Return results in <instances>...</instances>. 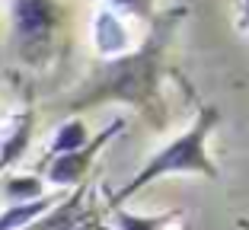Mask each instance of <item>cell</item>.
<instances>
[{
    "label": "cell",
    "instance_id": "1",
    "mask_svg": "<svg viewBox=\"0 0 249 230\" xmlns=\"http://www.w3.org/2000/svg\"><path fill=\"white\" fill-rule=\"evenodd\" d=\"M185 19V7H173L166 13L154 16L150 22V35L138 52L115 58L99 71L93 87L87 89V96L77 106L87 103H103V99H124L134 106L157 103V87H160V71H163V54L166 45L176 32V26Z\"/></svg>",
    "mask_w": 249,
    "mask_h": 230
},
{
    "label": "cell",
    "instance_id": "2",
    "mask_svg": "<svg viewBox=\"0 0 249 230\" xmlns=\"http://www.w3.org/2000/svg\"><path fill=\"white\" fill-rule=\"evenodd\" d=\"M217 122H220V112L214 109V106H201L195 125L185 134H179L176 141H169L163 150H157L144 163V170H138V176H134L128 186L112 195V205H122L124 198H131V195L141 192L144 186H150V182H157V179H163V176H173V173H201V176H208V179H217L220 173H217V166L208 160V150H205L208 134L214 131Z\"/></svg>",
    "mask_w": 249,
    "mask_h": 230
},
{
    "label": "cell",
    "instance_id": "3",
    "mask_svg": "<svg viewBox=\"0 0 249 230\" xmlns=\"http://www.w3.org/2000/svg\"><path fill=\"white\" fill-rule=\"evenodd\" d=\"M13 22L19 38L38 42L54 29L58 22V3L54 0H13Z\"/></svg>",
    "mask_w": 249,
    "mask_h": 230
},
{
    "label": "cell",
    "instance_id": "4",
    "mask_svg": "<svg viewBox=\"0 0 249 230\" xmlns=\"http://www.w3.org/2000/svg\"><path fill=\"white\" fill-rule=\"evenodd\" d=\"M122 128H124V122H115V125H109V128H106V131L99 134L93 144H87V147H80V150H73V154H61V157H54V160H52V170H48L52 182H58V186H73V182H80L83 173H87V166L93 163L96 150L103 147V144L109 141L115 131H122Z\"/></svg>",
    "mask_w": 249,
    "mask_h": 230
},
{
    "label": "cell",
    "instance_id": "5",
    "mask_svg": "<svg viewBox=\"0 0 249 230\" xmlns=\"http://www.w3.org/2000/svg\"><path fill=\"white\" fill-rule=\"evenodd\" d=\"M93 38H96L99 54H106V58H118V54L128 52V32H124L122 19H118L112 10H103V13L96 16Z\"/></svg>",
    "mask_w": 249,
    "mask_h": 230
},
{
    "label": "cell",
    "instance_id": "6",
    "mask_svg": "<svg viewBox=\"0 0 249 230\" xmlns=\"http://www.w3.org/2000/svg\"><path fill=\"white\" fill-rule=\"evenodd\" d=\"M48 208H52L48 198H36V201H26V205H16V208L0 214V230H19L26 224H32L38 214H45Z\"/></svg>",
    "mask_w": 249,
    "mask_h": 230
},
{
    "label": "cell",
    "instance_id": "7",
    "mask_svg": "<svg viewBox=\"0 0 249 230\" xmlns=\"http://www.w3.org/2000/svg\"><path fill=\"white\" fill-rule=\"evenodd\" d=\"M179 217V211H166V214H154V217H144V214H128V211L115 208V224L118 230H166L169 224Z\"/></svg>",
    "mask_w": 249,
    "mask_h": 230
},
{
    "label": "cell",
    "instance_id": "8",
    "mask_svg": "<svg viewBox=\"0 0 249 230\" xmlns=\"http://www.w3.org/2000/svg\"><path fill=\"white\" fill-rule=\"evenodd\" d=\"M80 147H87V125H83L80 119L61 125L58 138H54V144H52V154L61 157V154H73V150H80Z\"/></svg>",
    "mask_w": 249,
    "mask_h": 230
},
{
    "label": "cell",
    "instance_id": "9",
    "mask_svg": "<svg viewBox=\"0 0 249 230\" xmlns=\"http://www.w3.org/2000/svg\"><path fill=\"white\" fill-rule=\"evenodd\" d=\"M7 195L10 198H32L36 201L38 195H42V182H38V179H10Z\"/></svg>",
    "mask_w": 249,
    "mask_h": 230
},
{
    "label": "cell",
    "instance_id": "10",
    "mask_svg": "<svg viewBox=\"0 0 249 230\" xmlns=\"http://www.w3.org/2000/svg\"><path fill=\"white\" fill-rule=\"evenodd\" d=\"M26 141H29V122H26V125H22L19 131L7 141V147H3V154H0V166L10 163V160H16V154L22 150V144H26Z\"/></svg>",
    "mask_w": 249,
    "mask_h": 230
},
{
    "label": "cell",
    "instance_id": "11",
    "mask_svg": "<svg viewBox=\"0 0 249 230\" xmlns=\"http://www.w3.org/2000/svg\"><path fill=\"white\" fill-rule=\"evenodd\" d=\"M112 7L128 10V13H134V16H150V7H154V0H112Z\"/></svg>",
    "mask_w": 249,
    "mask_h": 230
},
{
    "label": "cell",
    "instance_id": "12",
    "mask_svg": "<svg viewBox=\"0 0 249 230\" xmlns=\"http://www.w3.org/2000/svg\"><path fill=\"white\" fill-rule=\"evenodd\" d=\"M240 29H249V0H243V16H240Z\"/></svg>",
    "mask_w": 249,
    "mask_h": 230
},
{
    "label": "cell",
    "instance_id": "13",
    "mask_svg": "<svg viewBox=\"0 0 249 230\" xmlns=\"http://www.w3.org/2000/svg\"><path fill=\"white\" fill-rule=\"evenodd\" d=\"M236 227H240V230H249V217H240V221H236Z\"/></svg>",
    "mask_w": 249,
    "mask_h": 230
},
{
    "label": "cell",
    "instance_id": "14",
    "mask_svg": "<svg viewBox=\"0 0 249 230\" xmlns=\"http://www.w3.org/2000/svg\"><path fill=\"white\" fill-rule=\"evenodd\" d=\"M71 230H89V224H80V227H71Z\"/></svg>",
    "mask_w": 249,
    "mask_h": 230
}]
</instances>
